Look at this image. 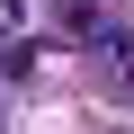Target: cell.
<instances>
[{
	"label": "cell",
	"mask_w": 134,
	"mask_h": 134,
	"mask_svg": "<svg viewBox=\"0 0 134 134\" xmlns=\"http://www.w3.org/2000/svg\"><path fill=\"white\" fill-rule=\"evenodd\" d=\"M98 63H107V81H116V90H134V36L107 27V36H98Z\"/></svg>",
	"instance_id": "6da1fadb"
}]
</instances>
